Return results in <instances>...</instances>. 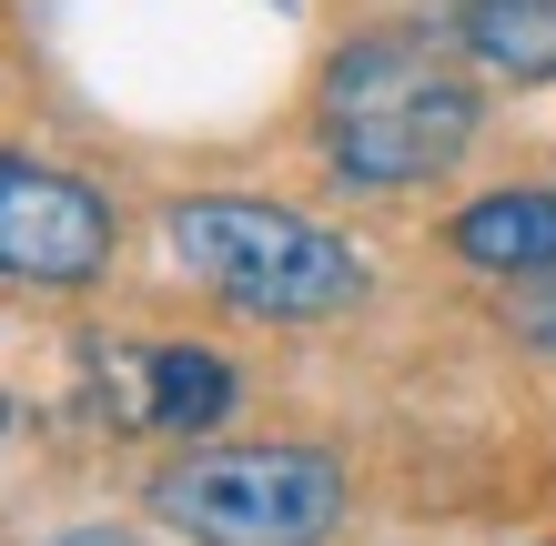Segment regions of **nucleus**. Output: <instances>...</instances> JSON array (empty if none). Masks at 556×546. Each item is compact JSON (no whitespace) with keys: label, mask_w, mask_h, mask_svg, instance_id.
<instances>
[{"label":"nucleus","mask_w":556,"mask_h":546,"mask_svg":"<svg viewBox=\"0 0 556 546\" xmlns=\"http://www.w3.org/2000/svg\"><path fill=\"white\" fill-rule=\"evenodd\" d=\"M476 81L415 30H375L324 72V163L365 192H405L466 163Z\"/></svg>","instance_id":"nucleus-1"},{"label":"nucleus","mask_w":556,"mask_h":546,"mask_svg":"<svg viewBox=\"0 0 556 546\" xmlns=\"http://www.w3.org/2000/svg\"><path fill=\"white\" fill-rule=\"evenodd\" d=\"M173 233V264L192 283H213L233 314H264V325H314V314H344L365 294V253L324 223L253 203V192H192V203L162 213Z\"/></svg>","instance_id":"nucleus-2"},{"label":"nucleus","mask_w":556,"mask_h":546,"mask_svg":"<svg viewBox=\"0 0 556 546\" xmlns=\"http://www.w3.org/2000/svg\"><path fill=\"white\" fill-rule=\"evenodd\" d=\"M152 517L192 546H324L344 526V466L324 445H203L152 475Z\"/></svg>","instance_id":"nucleus-3"},{"label":"nucleus","mask_w":556,"mask_h":546,"mask_svg":"<svg viewBox=\"0 0 556 546\" xmlns=\"http://www.w3.org/2000/svg\"><path fill=\"white\" fill-rule=\"evenodd\" d=\"M102 264H112V203L102 192L81 173L0 152V283H51V294H72V283H91Z\"/></svg>","instance_id":"nucleus-4"},{"label":"nucleus","mask_w":556,"mask_h":546,"mask_svg":"<svg viewBox=\"0 0 556 546\" xmlns=\"http://www.w3.org/2000/svg\"><path fill=\"white\" fill-rule=\"evenodd\" d=\"M445 243L466 253L476 274H506V283H527V274H556V192H546V182L476 192V203L445 223Z\"/></svg>","instance_id":"nucleus-5"},{"label":"nucleus","mask_w":556,"mask_h":546,"mask_svg":"<svg viewBox=\"0 0 556 546\" xmlns=\"http://www.w3.org/2000/svg\"><path fill=\"white\" fill-rule=\"evenodd\" d=\"M142 426L162 435H213L233 415V365L203 355V344H142V395H132Z\"/></svg>","instance_id":"nucleus-6"},{"label":"nucleus","mask_w":556,"mask_h":546,"mask_svg":"<svg viewBox=\"0 0 556 546\" xmlns=\"http://www.w3.org/2000/svg\"><path fill=\"white\" fill-rule=\"evenodd\" d=\"M466 51L496 81H556V0H466Z\"/></svg>","instance_id":"nucleus-7"},{"label":"nucleus","mask_w":556,"mask_h":546,"mask_svg":"<svg viewBox=\"0 0 556 546\" xmlns=\"http://www.w3.org/2000/svg\"><path fill=\"white\" fill-rule=\"evenodd\" d=\"M506 325L527 334L536 355H556V274H527V283H516V294H506Z\"/></svg>","instance_id":"nucleus-8"},{"label":"nucleus","mask_w":556,"mask_h":546,"mask_svg":"<svg viewBox=\"0 0 556 546\" xmlns=\"http://www.w3.org/2000/svg\"><path fill=\"white\" fill-rule=\"evenodd\" d=\"M51 546H142V536H122V526H72V536H51Z\"/></svg>","instance_id":"nucleus-9"}]
</instances>
